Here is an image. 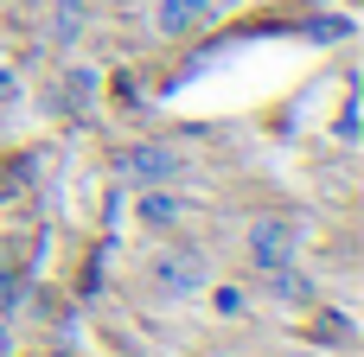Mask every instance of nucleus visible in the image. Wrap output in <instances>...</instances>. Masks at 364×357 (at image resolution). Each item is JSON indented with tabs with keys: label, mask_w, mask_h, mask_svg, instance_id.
<instances>
[{
	"label": "nucleus",
	"mask_w": 364,
	"mask_h": 357,
	"mask_svg": "<svg viewBox=\"0 0 364 357\" xmlns=\"http://www.w3.org/2000/svg\"><path fill=\"white\" fill-rule=\"evenodd\" d=\"M294 256H301V230H294L288 217H256V224H250V262H256V268L282 275Z\"/></svg>",
	"instance_id": "nucleus-1"
},
{
	"label": "nucleus",
	"mask_w": 364,
	"mask_h": 357,
	"mask_svg": "<svg viewBox=\"0 0 364 357\" xmlns=\"http://www.w3.org/2000/svg\"><path fill=\"white\" fill-rule=\"evenodd\" d=\"M154 287H160L166 300L198 294V287H205V256H198V249H160V256H154Z\"/></svg>",
	"instance_id": "nucleus-2"
},
{
	"label": "nucleus",
	"mask_w": 364,
	"mask_h": 357,
	"mask_svg": "<svg viewBox=\"0 0 364 357\" xmlns=\"http://www.w3.org/2000/svg\"><path fill=\"white\" fill-rule=\"evenodd\" d=\"M115 172H122V179H134V185H166V179L179 172V153H173V147H160V141H147V147L115 153Z\"/></svg>",
	"instance_id": "nucleus-3"
},
{
	"label": "nucleus",
	"mask_w": 364,
	"mask_h": 357,
	"mask_svg": "<svg viewBox=\"0 0 364 357\" xmlns=\"http://www.w3.org/2000/svg\"><path fill=\"white\" fill-rule=\"evenodd\" d=\"M211 6H218V0H154V26H160L166 38H179V32H192V26H205Z\"/></svg>",
	"instance_id": "nucleus-4"
}]
</instances>
